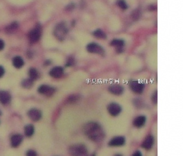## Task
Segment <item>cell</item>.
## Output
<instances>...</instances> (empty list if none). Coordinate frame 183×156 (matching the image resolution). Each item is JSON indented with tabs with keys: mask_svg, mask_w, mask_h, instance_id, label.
Segmentation results:
<instances>
[{
	"mask_svg": "<svg viewBox=\"0 0 183 156\" xmlns=\"http://www.w3.org/2000/svg\"><path fill=\"white\" fill-rule=\"evenodd\" d=\"M84 133L90 140L99 142L104 139L105 133L101 125L95 122H90L84 127Z\"/></svg>",
	"mask_w": 183,
	"mask_h": 156,
	"instance_id": "1",
	"label": "cell"
},
{
	"mask_svg": "<svg viewBox=\"0 0 183 156\" xmlns=\"http://www.w3.org/2000/svg\"><path fill=\"white\" fill-rule=\"evenodd\" d=\"M69 152L72 156H88V152L83 144H76L71 146Z\"/></svg>",
	"mask_w": 183,
	"mask_h": 156,
	"instance_id": "2",
	"label": "cell"
},
{
	"mask_svg": "<svg viewBox=\"0 0 183 156\" xmlns=\"http://www.w3.org/2000/svg\"><path fill=\"white\" fill-rule=\"evenodd\" d=\"M87 50L90 53H97L99 55L103 54L104 53V51L102 47L95 43H92L89 44L87 47Z\"/></svg>",
	"mask_w": 183,
	"mask_h": 156,
	"instance_id": "3",
	"label": "cell"
},
{
	"mask_svg": "<svg viewBox=\"0 0 183 156\" xmlns=\"http://www.w3.org/2000/svg\"><path fill=\"white\" fill-rule=\"evenodd\" d=\"M109 113L113 116H117L120 114L122 111L120 106L116 103H111L108 107Z\"/></svg>",
	"mask_w": 183,
	"mask_h": 156,
	"instance_id": "4",
	"label": "cell"
},
{
	"mask_svg": "<svg viewBox=\"0 0 183 156\" xmlns=\"http://www.w3.org/2000/svg\"><path fill=\"white\" fill-rule=\"evenodd\" d=\"M41 28L39 27H37L33 30H32L29 33V37L30 42L32 43H35L39 40L41 37Z\"/></svg>",
	"mask_w": 183,
	"mask_h": 156,
	"instance_id": "5",
	"label": "cell"
},
{
	"mask_svg": "<svg viewBox=\"0 0 183 156\" xmlns=\"http://www.w3.org/2000/svg\"><path fill=\"white\" fill-rule=\"evenodd\" d=\"M130 87L133 92L136 94H141L144 88L145 85L142 83H141L138 81H131L130 84Z\"/></svg>",
	"mask_w": 183,
	"mask_h": 156,
	"instance_id": "6",
	"label": "cell"
},
{
	"mask_svg": "<svg viewBox=\"0 0 183 156\" xmlns=\"http://www.w3.org/2000/svg\"><path fill=\"white\" fill-rule=\"evenodd\" d=\"M125 143V139L123 136L114 137L109 142V146H124Z\"/></svg>",
	"mask_w": 183,
	"mask_h": 156,
	"instance_id": "7",
	"label": "cell"
},
{
	"mask_svg": "<svg viewBox=\"0 0 183 156\" xmlns=\"http://www.w3.org/2000/svg\"><path fill=\"white\" fill-rule=\"evenodd\" d=\"M28 116L30 119L34 122H37L42 118V113L39 110L32 109L28 112Z\"/></svg>",
	"mask_w": 183,
	"mask_h": 156,
	"instance_id": "8",
	"label": "cell"
},
{
	"mask_svg": "<svg viewBox=\"0 0 183 156\" xmlns=\"http://www.w3.org/2000/svg\"><path fill=\"white\" fill-rule=\"evenodd\" d=\"M55 89L46 85H42L38 88V92L42 94H46L48 96H50L53 94Z\"/></svg>",
	"mask_w": 183,
	"mask_h": 156,
	"instance_id": "9",
	"label": "cell"
},
{
	"mask_svg": "<svg viewBox=\"0 0 183 156\" xmlns=\"http://www.w3.org/2000/svg\"><path fill=\"white\" fill-rule=\"evenodd\" d=\"M64 70L63 68L60 67H56L52 68L50 72V75L53 78H60L63 76Z\"/></svg>",
	"mask_w": 183,
	"mask_h": 156,
	"instance_id": "10",
	"label": "cell"
},
{
	"mask_svg": "<svg viewBox=\"0 0 183 156\" xmlns=\"http://www.w3.org/2000/svg\"><path fill=\"white\" fill-rule=\"evenodd\" d=\"M154 143V138L151 135L148 136L142 143V146L145 149H150Z\"/></svg>",
	"mask_w": 183,
	"mask_h": 156,
	"instance_id": "11",
	"label": "cell"
},
{
	"mask_svg": "<svg viewBox=\"0 0 183 156\" xmlns=\"http://www.w3.org/2000/svg\"><path fill=\"white\" fill-rule=\"evenodd\" d=\"M109 90L111 93L118 95L123 93L124 88L120 85L115 84L111 85L109 88Z\"/></svg>",
	"mask_w": 183,
	"mask_h": 156,
	"instance_id": "12",
	"label": "cell"
},
{
	"mask_svg": "<svg viewBox=\"0 0 183 156\" xmlns=\"http://www.w3.org/2000/svg\"><path fill=\"white\" fill-rule=\"evenodd\" d=\"M11 95L9 93L6 91L0 92V102L2 104H6L11 102Z\"/></svg>",
	"mask_w": 183,
	"mask_h": 156,
	"instance_id": "13",
	"label": "cell"
},
{
	"mask_svg": "<svg viewBox=\"0 0 183 156\" xmlns=\"http://www.w3.org/2000/svg\"><path fill=\"white\" fill-rule=\"evenodd\" d=\"M22 140V136L20 134H16L11 137V145L13 147L16 148L21 144Z\"/></svg>",
	"mask_w": 183,
	"mask_h": 156,
	"instance_id": "14",
	"label": "cell"
},
{
	"mask_svg": "<svg viewBox=\"0 0 183 156\" xmlns=\"http://www.w3.org/2000/svg\"><path fill=\"white\" fill-rule=\"evenodd\" d=\"M146 122V118L143 115H140L136 117L134 120L133 124L136 128H141Z\"/></svg>",
	"mask_w": 183,
	"mask_h": 156,
	"instance_id": "15",
	"label": "cell"
},
{
	"mask_svg": "<svg viewBox=\"0 0 183 156\" xmlns=\"http://www.w3.org/2000/svg\"><path fill=\"white\" fill-rule=\"evenodd\" d=\"M67 30L65 26L63 24H60L56 27L55 30V35L59 37V39L63 38L66 34Z\"/></svg>",
	"mask_w": 183,
	"mask_h": 156,
	"instance_id": "16",
	"label": "cell"
},
{
	"mask_svg": "<svg viewBox=\"0 0 183 156\" xmlns=\"http://www.w3.org/2000/svg\"><path fill=\"white\" fill-rule=\"evenodd\" d=\"M13 65L17 69H20L24 65V61L20 56H16L13 58Z\"/></svg>",
	"mask_w": 183,
	"mask_h": 156,
	"instance_id": "17",
	"label": "cell"
},
{
	"mask_svg": "<svg viewBox=\"0 0 183 156\" xmlns=\"http://www.w3.org/2000/svg\"><path fill=\"white\" fill-rule=\"evenodd\" d=\"M19 27V25L17 22H13L11 25L7 26L6 28V31L8 33H13L14 31L17 30Z\"/></svg>",
	"mask_w": 183,
	"mask_h": 156,
	"instance_id": "18",
	"label": "cell"
},
{
	"mask_svg": "<svg viewBox=\"0 0 183 156\" xmlns=\"http://www.w3.org/2000/svg\"><path fill=\"white\" fill-rule=\"evenodd\" d=\"M34 132V128L32 124L26 125L25 127V134L27 137H31Z\"/></svg>",
	"mask_w": 183,
	"mask_h": 156,
	"instance_id": "19",
	"label": "cell"
},
{
	"mask_svg": "<svg viewBox=\"0 0 183 156\" xmlns=\"http://www.w3.org/2000/svg\"><path fill=\"white\" fill-rule=\"evenodd\" d=\"M124 41L122 39H113L111 43L110 44L111 46L113 47H116L120 48L122 47H123L124 46Z\"/></svg>",
	"mask_w": 183,
	"mask_h": 156,
	"instance_id": "20",
	"label": "cell"
},
{
	"mask_svg": "<svg viewBox=\"0 0 183 156\" xmlns=\"http://www.w3.org/2000/svg\"><path fill=\"white\" fill-rule=\"evenodd\" d=\"M22 86L23 88H30L33 86V80L30 78L25 79L22 81Z\"/></svg>",
	"mask_w": 183,
	"mask_h": 156,
	"instance_id": "21",
	"label": "cell"
},
{
	"mask_svg": "<svg viewBox=\"0 0 183 156\" xmlns=\"http://www.w3.org/2000/svg\"><path fill=\"white\" fill-rule=\"evenodd\" d=\"M29 74L30 78L32 79V80H36L38 77V76H39V74H38V71L34 68H31L29 70Z\"/></svg>",
	"mask_w": 183,
	"mask_h": 156,
	"instance_id": "22",
	"label": "cell"
},
{
	"mask_svg": "<svg viewBox=\"0 0 183 156\" xmlns=\"http://www.w3.org/2000/svg\"><path fill=\"white\" fill-rule=\"evenodd\" d=\"M93 35L94 37L99 38V39H105L106 38V35L104 31L100 29L96 30L93 32Z\"/></svg>",
	"mask_w": 183,
	"mask_h": 156,
	"instance_id": "23",
	"label": "cell"
},
{
	"mask_svg": "<svg viewBox=\"0 0 183 156\" xmlns=\"http://www.w3.org/2000/svg\"><path fill=\"white\" fill-rule=\"evenodd\" d=\"M117 5L119 6L121 9L126 10L127 8V5L124 0H117Z\"/></svg>",
	"mask_w": 183,
	"mask_h": 156,
	"instance_id": "24",
	"label": "cell"
},
{
	"mask_svg": "<svg viewBox=\"0 0 183 156\" xmlns=\"http://www.w3.org/2000/svg\"><path fill=\"white\" fill-rule=\"evenodd\" d=\"M140 16H141V11L138 9L134 10L131 13V18L135 21L138 20L140 18Z\"/></svg>",
	"mask_w": 183,
	"mask_h": 156,
	"instance_id": "25",
	"label": "cell"
},
{
	"mask_svg": "<svg viewBox=\"0 0 183 156\" xmlns=\"http://www.w3.org/2000/svg\"><path fill=\"white\" fill-rule=\"evenodd\" d=\"M26 156H37V153L33 150H29L26 152Z\"/></svg>",
	"mask_w": 183,
	"mask_h": 156,
	"instance_id": "26",
	"label": "cell"
},
{
	"mask_svg": "<svg viewBox=\"0 0 183 156\" xmlns=\"http://www.w3.org/2000/svg\"><path fill=\"white\" fill-rule=\"evenodd\" d=\"M73 62H74V60H73V58H69V59H68V62H67V66L72 65L73 64Z\"/></svg>",
	"mask_w": 183,
	"mask_h": 156,
	"instance_id": "27",
	"label": "cell"
},
{
	"mask_svg": "<svg viewBox=\"0 0 183 156\" xmlns=\"http://www.w3.org/2000/svg\"><path fill=\"white\" fill-rule=\"evenodd\" d=\"M5 73V69L2 66H0V78H1Z\"/></svg>",
	"mask_w": 183,
	"mask_h": 156,
	"instance_id": "28",
	"label": "cell"
},
{
	"mask_svg": "<svg viewBox=\"0 0 183 156\" xmlns=\"http://www.w3.org/2000/svg\"><path fill=\"white\" fill-rule=\"evenodd\" d=\"M74 8H75V5L73 4H71L67 6L66 9L67 10H73Z\"/></svg>",
	"mask_w": 183,
	"mask_h": 156,
	"instance_id": "29",
	"label": "cell"
},
{
	"mask_svg": "<svg viewBox=\"0 0 183 156\" xmlns=\"http://www.w3.org/2000/svg\"><path fill=\"white\" fill-rule=\"evenodd\" d=\"M5 47V44L4 42L0 39V51L4 49V48Z\"/></svg>",
	"mask_w": 183,
	"mask_h": 156,
	"instance_id": "30",
	"label": "cell"
},
{
	"mask_svg": "<svg viewBox=\"0 0 183 156\" xmlns=\"http://www.w3.org/2000/svg\"><path fill=\"white\" fill-rule=\"evenodd\" d=\"M148 9H149V10H155L157 9V6L155 5H152L149 6Z\"/></svg>",
	"mask_w": 183,
	"mask_h": 156,
	"instance_id": "31",
	"label": "cell"
},
{
	"mask_svg": "<svg viewBox=\"0 0 183 156\" xmlns=\"http://www.w3.org/2000/svg\"><path fill=\"white\" fill-rule=\"evenodd\" d=\"M157 92L155 93V94L154 93L153 97H152V100H153V102L154 103H157Z\"/></svg>",
	"mask_w": 183,
	"mask_h": 156,
	"instance_id": "32",
	"label": "cell"
},
{
	"mask_svg": "<svg viewBox=\"0 0 183 156\" xmlns=\"http://www.w3.org/2000/svg\"><path fill=\"white\" fill-rule=\"evenodd\" d=\"M132 156H142L141 153L139 151H136Z\"/></svg>",
	"mask_w": 183,
	"mask_h": 156,
	"instance_id": "33",
	"label": "cell"
},
{
	"mask_svg": "<svg viewBox=\"0 0 183 156\" xmlns=\"http://www.w3.org/2000/svg\"><path fill=\"white\" fill-rule=\"evenodd\" d=\"M114 156H123L122 155H121L120 154H115Z\"/></svg>",
	"mask_w": 183,
	"mask_h": 156,
	"instance_id": "34",
	"label": "cell"
},
{
	"mask_svg": "<svg viewBox=\"0 0 183 156\" xmlns=\"http://www.w3.org/2000/svg\"><path fill=\"white\" fill-rule=\"evenodd\" d=\"M92 156H96V155H95V154H93Z\"/></svg>",
	"mask_w": 183,
	"mask_h": 156,
	"instance_id": "35",
	"label": "cell"
},
{
	"mask_svg": "<svg viewBox=\"0 0 183 156\" xmlns=\"http://www.w3.org/2000/svg\"><path fill=\"white\" fill-rule=\"evenodd\" d=\"M1 115V111H0V115Z\"/></svg>",
	"mask_w": 183,
	"mask_h": 156,
	"instance_id": "36",
	"label": "cell"
}]
</instances>
